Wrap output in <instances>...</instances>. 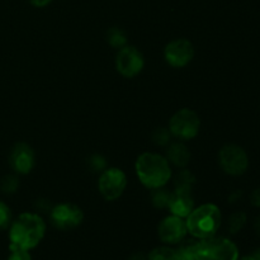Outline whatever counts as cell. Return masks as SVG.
Returning a JSON list of instances; mask_svg holds the SVG:
<instances>
[{
  "label": "cell",
  "instance_id": "cell-1",
  "mask_svg": "<svg viewBox=\"0 0 260 260\" xmlns=\"http://www.w3.org/2000/svg\"><path fill=\"white\" fill-rule=\"evenodd\" d=\"M46 223L37 213L24 212L13 221L9 231L10 245L22 249H33L45 236Z\"/></svg>",
  "mask_w": 260,
  "mask_h": 260
},
{
  "label": "cell",
  "instance_id": "cell-2",
  "mask_svg": "<svg viewBox=\"0 0 260 260\" xmlns=\"http://www.w3.org/2000/svg\"><path fill=\"white\" fill-rule=\"evenodd\" d=\"M140 182L150 189L164 187L172 178L170 164L167 157L154 152H144L135 164Z\"/></svg>",
  "mask_w": 260,
  "mask_h": 260
},
{
  "label": "cell",
  "instance_id": "cell-3",
  "mask_svg": "<svg viewBox=\"0 0 260 260\" xmlns=\"http://www.w3.org/2000/svg\"><path fill=\"white\" fill-rule=\"evenodd\" d=\"M220 208L212 203H206L197 208L185 217V225L190 235L197 239L212 238L221 226Z\"/></svg>",
  "mask_w": 260,
  "mask_h": 260
},
{
  "label": "cell",
  "instance_id": "cell-4",
  "mask_svg": "<svg viewBox=\"0 0 260 260\" xmlns=\"http://www.w3.org/2000/svg\"><path fill=\"white\" fill-rule=\"evenodd\" d=\"M196 260H239L238 246L225 238H207L198 241Z\"/></svg>",
  "mask_w": 260,
  "mask_h": 260
},
{
  "label": "cell",
  "instance_id": "cell-5",
  "mask_svg": "<svg viewBox=\"0 0 260 260\" xmlns=\"http://www.w3.org/2000/svg\"><path fill=\"white\" fill-rule=\"evenodd\" d=\"M201 119L194 111L189 108L179 109L173 114L169 122V131L180 140H190L200 132Z\"/></svg>",
  "mask_w": 260,
  "mask_h": 260
},
{
  "label": "cell",
  "instance_id": "cell-6",
  "mask_svg": "<svg viewBox=\"0 0 260 260\" xmlns=\"http://www.w3.org/2000/svg\"><path fill=\"white\" fill-rule=\"evenodd\" d=\"M99 192L107 201H116L123 194L127 187V177L118 168H108L102 172L98 182Z\"/></svg>",
  "mask_w": 260,
  "mask_h": 260
},
{
  "label": "cell",
  "instance_id": "cell-7",
  "mask_svg": "<svg viewBox=\"0 0 260 260\" xmlns=\"http://www.w3.org/2000/svg\"><path fill=\"white\" fill-rule=\"evenodd\" d=\"M218 161L225 173L230 175H241L248 170L249 157L243 147L238 145H225L220 150Z\"/></svg>",
  "mask_w": 260,
  "mask_h": 260
},
{
  "label": "cell",
  "instance_id": "cell-8",
  "mask_svg": "<svg viewBox=\"0 0 260 260\" xmlns=\"http://www.w3.org/2000/svg\"><path fill=\"white\" fill-rule=\"evenodd\" d=\"M145 60L142 53L134 46L119 48L116 56V69L124 78H135L142 71Z\"/></svg>",
  "mask_w": 260,
  "mask_h": 260
},
{
  "label": "cell",
  "instance_id": "cell-9",
  "mask_svg": "<svg viewBox=\"0 0 260 260\" xmlns=\"http://www.w3.org/2000/svg\"><path fill=\"white\" fill-rule=\"evenodd\" d=\"M165 61L173 68H184L194 57V47L185 38L170 41L164 50Z\"/></svg>",
  "mask_w": 260,
  "mask_h": 260
},
{
  "label": "cell",
  "instance_id": "cell-10",
  "mask_svg": "<svg viewBox=\"0 0 260 260\" xmlns=\"http://www.w3.org/2000/svg\"><path fill=\"white\" fill-rule=\"evenodd\" d=\"M51 222L61 230H70L83 222L84 213L80 207L73 203H61L55 206L50 213Z\"/></svg>",
  "mask_w": 260,
  "mask_h": 260
},
{
  "label": "cell",
  "instance_id": "cell-11",
  "mask_svg": "<svg viewBox=\"0 0 260 260\" xmlns=\"http://www.w3.org/2000/svg\"><path fill=\"white\" fill-rule=\"evenodd\" d=\"M9 162L12 169L18 174H28L35 167V152L25 142H18L10 151Z\"/></svg>",
  "mask_w": 260,
  "mask_h": 260
},
{
  "label": "cell",
  "instance_id": "cell-12",
  "mask_svg": "<svg viewBox=\"0 0 260 260\" xmlns=\"http://www.w3.org/2000/svg\"><path fill=\"white\" fill-rule=\"evenodd\" d=\"M187 225L182 217L178 216H169L164 218L159 225V236L162 243L165 244H178L187 235Z\"/></svg>",
  "mask_w": 260,
  "mask_h": 260
},
{
  "label": "cell",
  "instance_id": "cell-13",
  "mask_svg": "<svg viewBox=\"0 0 260 260\" xmlns=\"http://www.w3.org/2000/svg\"><path fill=\"white\" fill-rule=\"evenodd\" d=\"M168 208L172 215L178 217H187L194 208V201L192 197V189H183V188H175L172 192Z\"/></svg>",
  "mask_w": 260,
  "mask_h": 260
},
{
  "label": "cell",
  "instance_id": "cell-14",
  "mask_svg": "<svg viewBox=\"0 0 260 260\" xmlns=\"http://www.w3.org/2000/svg\"><path fill=\"white\" fill-rule=\"evenodd\" d=\"M167 156L168 161L173 162L177 167H185V165L189 164L190 152L184 144L175 142V144H172L169 146Z\"/></svg>",
  "mask_w": 260,
  "mask_h": 260
},
{
  "label": "cell",
  "instance_id": "cell-15",
  "mask_svg": "<svg viewBox=\"0 0 260 260\" xmlns=\"http://www.w3.org/2000/svg\"><path fill=\"white\" fill-rule=\"evenodd\" d=\"M107 40H108L109 45L114 48H122L126 46L127 43V37L126 33L123 32L119 28H111V29L107 32Z\"/></svg>",
  "mask_w": 260,
  "mask_h": 260
},
{
  "label": "cell",
  "instance_id": "cell-16",
  "mask_svg": "<svg viewBox=\"0 0 260 260\" xmlns=\"http://www.w3.org/2000/svg\"><path fill=\"white\" fill-rule=\"evenodd\" d=\"M170 194H172V192L165 189L164 187L155 188L154 192H152V203H154L155 207L157 208L168 207V205H169Z\"/></svg>",
  "mask_w": 260,
  "mask_h": 260
},
{
  "label": "cell",
  "instance_id": "cell-17",
  "mask_svg": "<svg viewBox=\"0 0 260 260\" xmlns=\"http://www.w3.org/2000/svg\"><path fill=\"white\" fill-rule=\"evenodd\" d=\"M196 183V178L189 170H182L177 174L175 178V188H183V189H192V185Z\"/></svg>",
  "mask_w": 260,
  "mask_h": 260
},
{
  "label": "cell",
  "instance_id": "cell-18",
  "mask_svg": "<svg viewBox=\"0 0 260 260\" xmlns=\"http://www.w3.org/2000/svg\"><path fill=\"white\" fill-rule=\"evenodd\" d=\"M18 187H19V180L14 175H5L0 182V189L5 194H12V193L17 192Z\"/></svg>",
  "mask_w": 260,
  "mask_h": 260
},
{
  "label": "cell",
  "instance_id": "cell-19",
  "mask_svg": "<svg viewBox=\"0 0 260 260\" xmlns=\"http://www.w3.org/2000/svg\"><path fill=\"white\" fill-rule=\"evenodd\" d=\"M175 250L170 248H156L149 254L147 260H174Z\"/></svg>",
  "mask_w": 260,
  "mask_h": 260
},
{
  "label": "cell",
  "instance_id": "cell-20",
  "mask_svg": "<svg viewBox=\"0 0 260 260\" xmlns=\"http://www.w3.org/2000/svg\"><path fill=\"white\" fill-rule=\"evenodd\" d=\"M246 220H248V217H246V215L244 212L234 213L230 217V220H229V229H230V233H239V231L245 226Z\"/></svg>",
  "mask_w": 260,
  "mask_h": 260
},
{
  "label": "cell",
  "instance_id": "cell-21",
  "mask_svg": "<svg viewBox=\"0 0 260 260\" xmlns=\"http://www.w3.org/2000/svg\"><path fill=\"white\" fill-rule=\"evenodd\" d=\"M10 222H12V211L8 205L0 201V229H7Z\"/></svg>",
  "mask_w": 260,
  "mask_h": 260
},
{
  "label": "cell",
  "instance_id": "cell-22",
  "mask_svg": "<svg viewBox=\"0 0 260 260\" xmlns=\"http://www.w3.org/2000/svg\"><path fill=\"white\" fill-rule=\"evenodd\" d=\"M10 249V255L8 260H32L30 259L29 253H28L27 249L18 248V246H9Z\"/></svg>",
  "mask_w": 260,
  "mask_h": 260
},
{
  "label": "cell",
  "instance_id": "cell-23",
  "mask_svg": "<svg viewBox=\"0 0 260 260\" xmlns=\"http://www.w3.org/2000/svg\"><path fill=\"white\" fill-rule=\"evenodd\" d=\"M170 135H172V134H170L169 129L157 128L156 131L154 132V135H152V139H154L155 144L162 146V145H167L168 142H169Z\"/></svg>",
  "mask_w": 260,
  "mask_h": 260
},
{
  "label": "cell",
  "instance_id": "cell-24",
  "mask_svg": "<svg viewBox=\"0 0 260 260\" xmlns=\"http://www.w3.org/2000/svg\"><path fill=\"white\" fill-rule=\"evenodd\" d=\"M89 165H90L91 169L95 170V172H103L107 167V162L103 156H101V155H94L90 159V161H89Z\"/></svg>",
  "mask_w": 260,
  "mask_h": 260
},
{
  "label": "cell",
  "instance_id": "cell-25",
  "mask_svg": "<svg viewBox=\"0 0 260 260\" xmlns=\"http://www.w3.org/2000/svg\"><path fill=\"white\" fill-rule=\"evenodd\" d=\"M174 260H196L194 255L190 253H188V251L183 250V249H178V250H175V258Z\"/></svg>",
  "mask_w": 260,
  "mask_h": 260
},
{
  "label": "cell",
  "instance_id": "cell-26",
  "mask_svg": "<svg viewBox=\"0 0 260 260\" xmlns=\"http://www.w3.org/2000/svg\"><path fill=\"white\" fill-rule=\"evenodd\" d=\"M250 201H251V205L255 206V207H260V188L254 190L253 194H251L250 197Z\"/></svg>",
  "mask_w": 260,
  "mask_h": 260
},
{
  "label": "cell",
  "instance_id": "cell-27",
  "mask_svg": "<svg viewBox=\"0 0 260 260\" xmlns=\"http://www.w3.org/2000/svg\"><path fill=\"white\" fill-rule=\"evenodd\" d=\"M29 2H30V4L33 5V7L43 8V7H46V5L50 4L52 0H29Z\"/></svg>",
  "mask_w": 260,
  "mask_h": 260
},
{
  "label": "cell",
  "instance_id": "cell-28",
  "mask_svg": "<svg viewBox=\"0 0 260 260\" xmlns=\"http://www.w3.org/2000/svg\"><path fill=\"white\" fill-rule=\"evenodd\" d=\"M241 260H260V255H259V251L254 255H249V256H244Z\"/></svg>",
  "mask_w": 260,
  "mask_h": 260
},
{
  "label": "cell",
  "instance_id": "cell-29",
  "mask_svg": "<svg viewBox=\"0 0 260 260\" xmlns=\"http://www.w3.org/2000/svg\"><path fill=\"white\" fill-rule=\"evenodd\" d=\"M129 260H146V258H145L144 254H134Z\"/></svg>",
  "mask_w": 260,
  "mask_h": 260
},
{
  "label": "cell",
  "instance_id": "cell-30",
  "mask_svg": "<svg viewBox=\"0 0 260 260\" xmlns=\"http://www.w3.org/2000/svg\"><path fill=\"white\" fill-rule=\"evenodd\" d=\"M255 229H256V233H258L259 235H260V217L258 218V220H256V222H255Z\"/></svg>",
  "mask_w": 260,
  "mask_h": 260
},
{
  "label": "cell",
  "instance_id": "cell-31",
  "mask_svg": "<svg viewBox=\"0 0 260 260\" xmlns=\"http://www.w3.org/2000/svg\"><path fill=\"white\" fill-rule=\"evenodd\" d=\"M259 255H260V251H259Z\"/></svg>",
  "mask_w": 260,
  "mask_h": 260
}]
</instances>
